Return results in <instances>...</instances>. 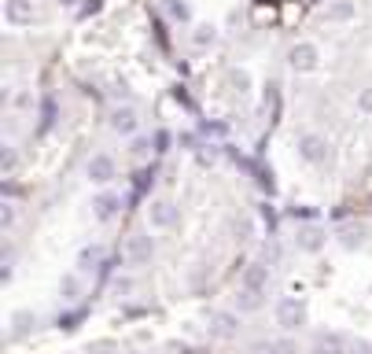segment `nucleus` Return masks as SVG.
Here are the masks:
<instances>
[{
	"label": "nucleus",
	"mask_w": 372,
	"mask_h": 354,
	"mask_svg": "<svg viewBox=\"0 0 372 354\" xmlns=\"http://www.w3.org/2000/svg\"><path fill=\"white\" fill-rule=\"evenodd\" d=\"M288 63H291V71L310 74V71H317V67H320V48H317L313 41H299V45H291Z\"/></svg>",
	"instance_id": "obj_1"
},
{
	"label": "nucleus",
	"mask_w": 372,
	"mask_h": 354,
	"mask_svg": "<svg viewBox=\"0 0 372 354\" xmlns=\"http://www.w3.org/2000/svg\"><path fill=\"white\" fill-rule=\"evenodd\" d=\"M151 255H155V240L151 236H130L125 240V262L130 266H144V262H151Z\"/></svg>",
	"instance_id": "obj_2"
},
{
	"label": "nucleus",
	"mask_w": 372,
	"mask_h": 354,
	"mask_svg": "<svg viewBox=\"0 0 372 354\" xmlns=\"http://www.w3.org/2000/svg\"><path fill=\"white\" fill-rule=\"evenodd\" d=\"M210 336H217V339H236V336H240V314L217 310L214 318H210Z\"/></svg>",
	"instance_id": "obj_3"
},
{
	"label": "nucleus",
	"mask_w": 372,
	"mask_h": 354,
	"mask_svg": "<svg viewBox=\"0 0 372 354\" xmlns=\"http://www.w3.org/2000/svg\"><path fill=\"white\" fill-rule=\"evenodd\" d=\"M302 318H306V310H302L299 299H280V303H277V325H280V329H288V332L299 329Z\"/></svg>",
	"instance_id": "obj_4"
},
{
	"label": "nucleus",
	"mask_w": 372,
	"mask_h": 354,
	"mask_svg": "<svg viewBox=\"0 0 372 354\" xmlns=\"http://www.w3.org/2000/svg\"><path fill=\"white\" fill-rule=\"evenodd\" d=\"M148 221H151V229H170L177 221V207L170 200H155L148 207Z\"/></svg>",
	"instance_id": "obj_5"
},
{
	"label": "nucleus",
	"mask_w": 372,
	"mask_h": 354,
	"mask_svg": "<svg viewBox=\"0 0 372 354\" xmlns=\"http://www.w3.org/2000/svg\"><path fill=\"white\" fill-rule=\"evenodd\" d=\"M114 174H118V166H114L111 155H93V159H88V181H93V185H107Z\"/></svg>",
	"instance_id": "obj_6"
},
{
	"label": "nucleus",
	"mask_w": 372,
	"mask_h": 354,
	"mask_svg": "<svg viewBox=\"0 0 372 354\" xmlns=\"http://www.w3.org/2000/svg\"><path fill=\"white\" fill-rule=\"evenodd\" d=\"M299 155L306 163H325V155H328V144L325 137H317V133H306L299 137Z\"/></svg>",
	"instance_id": "obj_7"
},
{
	"label": "nucleus",
	"mask_w": 372,
	"mask_h": 354,
	"mask_svg": "<svg viewBox=\"0 0 372 354\" xmlns=\"http://www.w3.org/2000/svg\"><path fill=\"white\" fill-rule=\"evenodd\" d=\"M4 19L11 26H30L33 22V0H8V4H4Z\"/></svg>",
	"instance_id": "obj_8"
},
{
	"label": "nucleus",
	"mask_w": 372,
	"mask_h": 354,
	"mask_svg": "<svg viewBox=\"0 0 372 354\" xmlns=\"http://www.w3.org/2000/svg\"><path fill=\"white\" fill-rule=\"evenodd\" d=\"M137 126H140V118H137L133 108H114L111 111V129H114V133L130 137V133H137Z\"/></svg>",
	"instance_id": "obj_9"
},
{
	"label": "nucleus",
	"mask_w": 372,
	"mask_h": 354,
	"mask_svg": "<svg viewBox=\"0 0 372 354\" xmlns=\"http://www.w3.org/2000/svg\"><path fill=\"white\" fill-rule=\"evenodd\" d=\"M313 354H346V339L339 332H317L313 336Z\"/></svg>",
	"instance_id": "obj_10"
},
{
	"label": "nucleus",
	"mask_w": 372,
	"mask_h": 354,
	"mask_svg": "<svg viewBox=\"0 0 372 354\" xmlns=\"http://www.w3.org/2000/svg\"><path fill=\"white\" fill-rule=\"evenodd\" d=\"M354 15H357L354 0H332V4L325 8V22H332V26H339V22H350Z\"/></svg>",
	"instance_id": "obj_11"
},
{
	"label": "nucleus",
	"mask_w": 372,
	"mask_h": 354,
	"mask_svg": "<svg viewBox=\"0 0 372 354\" xmlns=\"http://www.w3.org/2000/svg\"><path fill=\"white\" fill-rule=\"evenodd\" d=\"M265 284H269V266H262V262H251V266L243 270V288L265 292Z\"/></svg>",
	"instance_id": "obj_12"
},
{
	"label": "nucleus",
	"mask_w": 372,
	"mask_h": 354,
	"mask_svg": "<svg viewBox=\"0 0 372 354\" xmlns=\"http://www.w3.org/2000/svg\"><path fill=\"white\" fill-rule=\"evenodd\" d=\"M118 196H111V192H104V196H96L93 200V214L100 218V221H107V218H114V211H118Z\"/></svg>",
	"instance_id": "obj_13"
},
{
	"label": "nucleus",
	"mask_w": 372,
	"mask_h": 354,
	"mask_svg": "<svg viewBox=\"0 0 372 354\" xmlns=\"http://www.w3.org/2000/svg\"><path fill=\"white\" fill-rule=\"evenodd\" d=\"M37 325V314H30V310H19V314H11V332L15 336H26L30 329Z\"/></svg>",
	"instance_id": "obj_14"
},
{
	"label": "nucleus",
	"mask_w": 372,
	"mask_h": 354,
	"mask_svg": "<svg viewBox=\"0 0 372 354\" xmlns=\"http://www.w3.org/2000/svg\"><path fill=\"white\" fill-rule=\"evenodd\" d=\"M236 307H240V310H258V307H262V292H254V288H243V292L236 295Z\"/></svg>",
	"instance_id": "obj_15"
},
{
	"label": "nucleus",
	"mask_w": 372,
	"mask_h": 354,
	"mask_svg": "<svg viewBox=\"0 0 372 354\" xmlns=\"http://www.w3.org/2000/svg\"><path fill=\"white\" fill-rule=\"evenodd\" d=\"M299 244H302V251H320L325 236H320V229H302L299 233Z\"/></svg>",
	"instance_id": "obj_16"
},
{
	"label": "nucleus",
	"mask_w": 372,
	"mask_h": 354,
	"mask_svg": "<svg viewBox=\"0 0 372 354\" xmlns=\"http://www.w3.org/2000/svg\"><path fill=\"white\" fill-rule=\"evenodd\" d=\"M59 295L67 299V303H74V299L82 295V284H78V277H63V281H59Z\"/></svg>",
	"instance_id": "obj_17"
},
{
	"label": "nucleus",
	"mask_w": 372,
	"mask_h": 354,
	"mask_svg": "<svg viewBox=\"0 0 372 354\" xmlns=\"http://www.w3.org/2000/svg\"><path fill=\"white\" fill-rule=\"evenodd\" d=\"M192 41H196V45H214L217 41V30H214V26H207V22H199L196 34H192Z\"/></svg>",
	"instance_id": "obj_18"
},
{
	"label": "nucleus",
	"mask_w": 372,
	"mask_h": 354,
	"mask_svg": "<svg viewBox=\"0 0 372 354\" xmlns=\"http://www.w3.org/2000/svg\"><path fill=\"white\" fill-rule=\"evenodd\" d=\"M166 15L173 22H188V4H181V0H166Z\"/></svg>",
	"instance_id": "obj_19"
},
{
	"label": "nucleus",
	"mask_w": 372,
	"mask_h": 354,
	"mask_svg": "<svg viewBox=\"0 0 372 354\" xmlns=\"http://www.w3.org/2000/svg\"><path fill=\"white\" fill-rule=\"evenodd\" d=\"M228 85H233L236 93L243 96V93L251 89V74H247V71H233V74H228Z\"/></svg>",
	"instance_id": "obj_20"
},
{
	"label": "nucleus",
	"mask_w": 372,
	"mask_h": 354,
	"mask_svg": "<svg viewBox=\"0 0 372 354\" xmlns=\"http://www.w3.org/2000/svg\"><path fill=\"white\" fill-rule=\"evenodd\" d=\"M100 258H104V251H100V247H85L82 258H78V266H82V270H93Z\"/></svg>",
	"instance_id": "obj_21"
},
{
	"label": "nucleus",
	"mask_w": 372,
	"mask_h": 354,
	"mask_svg": "<svg viewBox=\"0 0 372 354\" xmlns=\"http://www.w3.org/2000/svg\"><path fill=\"white\" fill-rule=\"evenodd\" d=\"M339 240H343V247H357V244H362V226H346L343 233H339Z\"/></svg>",
	"instance_id": "obj_22"
},
{
	"label": "nucleus",
	"mask_w": 372,
	"mask_h": 354,
	"mask_svg": "<svg viewBox=\"0 0 372 354\" xmlns=\"http://www.w3.org/2000/svg\"><path fill=\"white\" fill-rule=\"evenodd\" d=\"M277 354H299V344L295 339H277Z\"/></svg>",
	"instance_id": "obj_23"
},
{
	"label": "nucleus",
	"mask_w": 372,
	"mask_h": 354,
	"mask_svg": "<svg viewBox=\"0 0 372 354\" xmlns=\"http://www.w3.org/2000/svg\"><path fill=\"white\" fill-rule=\"evenodd\" d=\"M357 108L365 115H372V89H362V96H357Z\"/></svg>",
	"instance_id": "obj_24"
},
{
	"label": "nucleus",
	"mask_w": 372,
	"mask_h": 354,
	"mask_svg": "<svg viewBox=\"0 0 372 354\" xmlns=\"http://www.w3.org/2000/svg\"><path fill=\"white\" fill-rule=\"evenodd\" d=\"M251 354H277V339H269V344H254Z\"/></svg>",
	"instance_id": "obj_25"
},
{
	"label": "nucleus",
	"mask_w": 372,
	"mask_h": 354,
	"mask_svg": "<svg viewBox=\"0 0 372 354\" xmlns=\"http://www.w3.org/2000/svg\"><path fill=\"white\" fill-rule=\"evenodd\" d=\"M166 148H170V133L159 129V133H155V152H166Z\"/></svg>",
	"instance_id": "obj_26"
},
{
	"label": "nucleus",
	"mask_w": 372,
	"mask_h": 354,
	"mask_svg": "<svg viewBox=\"0 0 372 354\" xmlns=\"http://www.w3.org/2000/svg\"><path fill=\"white\" fill-rule=\"evenodd\" d=\"M0 221H4V226H11V221H15V207H11V203L0 207Z\"/></svg>",
	"instance_id": "obj_27"
},
{
	"label": "nucleus",
	"mask_w": 372,
	"mask_h": 354,
	"mask_svg": "<svg viewBox=\"0 0 372 354\" xmlns=\"http://www.w3.org/2000/svg\"><path fill=\"white\" fill-rule=\"evenodd\" d=\"M4 170H15V148L4 144Z\"/></svg>",
	"instance_id": "obj_28"
},
{
	"label": "nucleus",
	"mask_w": 372,
	"mask_h": 354,
	"mask_svg": "<svg viewBox=\"0 0 372 354\" xmlns=\"http://www.w3.org/2000/svg\"><path fill=\"white\" fill-rule=\"evenodd\" d=\"M151 152V140H133V155H148Z\"/></svg>",
	"instance_id": "obj_29"
},
{
	"label": "nucleus",
	"mask_w": 372,
	"mask_h": 354,
	"mask_svg": "<svg viewBox=\"0 0 372 354\" xmlns=\"http://www.w3.org/2000/svg\"><path fill=\"white\" fill-rule=\"evenodd\" d=\"M354 354H372V344H365V339H354Z\"/></svg>",
	"instance_id": "obj_30"
}]
</instances>
